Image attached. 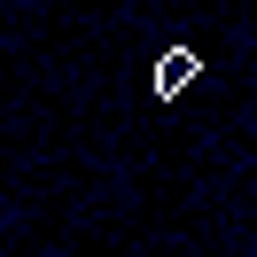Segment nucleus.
<instances>
[{
    "label": "nucleus",
    "instance_id": "f257e3e1",
    "mask_svg": "<svg viewBox=\"0 0 257 257\" xmlns=\"http://www.w3.org/2000/svg\"><path fill=\"white\" fill-rule=\"evenodd\" d=\"M195 78H203V55H195V47H172V55L156 63V94H164V101H172V94H187Z\"/></svg>",
    "mask_w": 257,
    "mask_h": 257
}]
</instances>
